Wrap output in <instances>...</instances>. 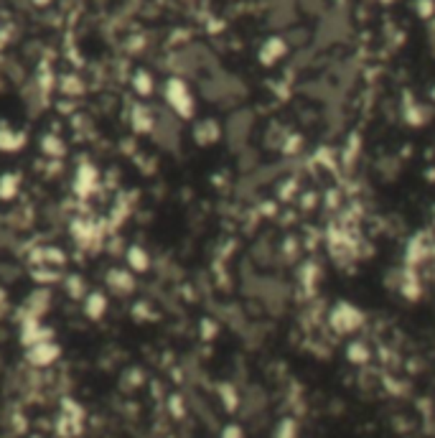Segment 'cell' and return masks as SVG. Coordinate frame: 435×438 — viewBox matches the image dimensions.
<instances>
[{"label":"cell","instance_id":"cell-19","mask_svg":"<svg viewBox=\"0 0 435 438\" xmlns=\"http://www.w3.org/2000/svg\"><path fill=\"white\" fill-rule=\"evenodd\" d=\"M31 278L36 280L38 286H51V283H56V280L61 278V270L46 268V265H36V268H31Z\"/></svg>","mask_w":435,"mask_h":438},{"label":"cell","instance_id":"cell-20","mask_svg":"<svg viewBox=\"0 0 435 438\" xmlns=\"http://www.w3.org/2000/svg\"><path fill=\"white\" fill-rule=\"evenodd\" d=\"M13 230L11 227L6 225V222H0V250H8V247H13Z\"/></svg>","mask_w":435,"mask_h":438},{"label":"cell","instance_id":"cell-2","mask_svg":"<svg viewBox=\"0 0 435 438\" xmlns=\"http://www.w3.org/2000/svg\"><path fill=\"white\" fill-rule=\"evenodd\" d=\"M362 324H364V314L357 306L341 301V304H336L331 309V326L336 328L338 334H351V331H357Z\"/></svg>","mask_w":435,"mask_h":438},{"label":"cell","instance_id":"cell-3","mask_svg":"<svg viewBox=\"0 0 435 438\" xmlns=\"http://www.w3.org/2000/svg\"><path fill=\"white\" fill-rule=\"evenodd\" d=\"M48 309H51V291L46 286H38L36 291L28 293V299L21 309V319H38L41 321Z\"/></svg>","mask_w":435,"mask_h":438},{"label":"cell","instance_id":"cell-7","mask_svg":"<svg viewBox=\"0 0 435 438\" xmlns=\"http://www.w3.org/2000/svg\"><path fill=\"white\" fill-rule=\"evenodd\" d=\"M104 283H107V288L115 293V296H130V293L135 291V286H138L133 273L125 268H109L107 275H104Z\"/></svg>","mask_w":435,"mask_h":438},{"label":"cell","instance_id":"cell-23","mask_svg":"<svg viewBox=\"0 0 435 438\" xmlns=\"http://www.w3.org/2000/svg\"><path fill=\"white\" fill-rule=\"evenodd\" d=\"M415 6H417V13H420L423 18H428V16H433V13H435L433 0H417Z\"/></svg>","mask_w":435,"mask_h":438},{"label":"cell","instance_id":"cell-9","mask_svg":"<svg viewBox=\"0 0 435 438\" xmlns=\"http://www.w3.org/2000/svg\"><path fill=\"white\" fill-rule=\"evenodd\" d=\"M107 309H109L107 296L100 291H90L85 296V301H82V311H85V316L90 319V321H102Z\"/></svg>","mask_w":435,"mask_h":438},{"label":"cell","instance_id":"cell-8","mask_svg":"<svg viewBox=\"0 0 435 438\" xmlns=\"http://www.w3.org/2000/svg\"><path fill=\"white\" fill-rule=\"evenodd\" d=\"M156 112H153L148 105H133V110H130V128H133V133H140V135H148L153 133V128H156Z\"/></svg>","mask_w":435,"mask_h":438},{"label":"cell","instance_id":"cell-25","mask_svg":"<svg viewBox=\"0 0 435 438\" xmlns=\"http://www.w3.org/2000/svg\"><path fill=\"white\" fill-rule=\"evenodd\" d=\"M222 438H242V431L237 426H227L222 433Z\"/></svg>","mask_w":435,"mask_h":438},{"label":"cell","instance_id":"cell-27","mask_svg":"<svg viewBox=\"0 0 435 438\" xmlns=\"http://www.w3.org/2000/svg\"><path fill=\"white\" fill-rule=\"evenodd\" d=\"M382 3H387V0H382Z\"/></svg>","mask_w":435,"mask_h":438},{"label":"cell","instance_id":"cell-21","mask_svg":"<svg viewBox=\"0 0 435 438\" xmlns=\"http://www.w3.org/2000/svg\"><path fill=\"white\" fill-rule=\"evenodd\" d=\"M143 383V372L140 370H127L125 372V388H138V385Z\"/></svg>","mask_w":435,"mask_h":438},{"label":"cell","instance_id":"cell-12","mask_svg":"<svg viewBox=\"0 0 435 438\" xmlns=\"http://www.w3.org/2000/svg\"><path fill=\"white\" fill-rule=\"evenodd\" d=\"M285 51H288V46H285L283 38L272 36V38H267V41L262 43V49H260V61H262V64H265V67H272V64H278V61L283 59Z\"/></svg>","mask_w":435,"mask_h":438},{"label":"cell","instance_id":"cell-17","mask_svg":"<svg viewBox=\"0 0 435 438\" xmlns=\"http://www.w3.org/2000/svg\"><path fill=\"white\" fill-rule=\"evenodd\" d=\"M56 87H59V92L64 97H79V95L85 92V82L79 80L77 74H64V77L56 82Z\"/></svg>","mask_w":435,"mask_h":438},{"label":"cell","instance_id":"cell-6","mask_svg":"<svg viewBox=\"0 0 435 438\" xmlns=\"http://www.w3.org/2000/svg\"><path fill=\"white\" fill-rule=\"evenodd\" d=\"M97 189H100V171L85 161V164L77 169V178H74V194H77L79 199H90Z\"/></svg>","mask_w":435,"mask_h":438},{"label":"cell","instance_id":"cell-13","mask_svg":"<svg viewBox=\"0 0 435 438\" xmlns=\"http://www.w3.org/2000/svg\"><path fill=\"white\" fill-rule=\"evenodd\" d=\"M38 148H41V153L48 161H59L67 156V146H64V140H61L59 135H41Z\"/></svg>","mask_w":435,"mask_h":438},{"label":"cell","instance_id":"cell-1","mask_svg":"<svg viewBox=\"0 0 435 438\" xmlns=\"http://www.w3.org/2000/svg\"><path fill=\"white\" fill-rule=\"evenodd\" d=\"M163 97H166V105L171 107V112H173L176 117H181V120H191L193 112H196L193 95L181 77H171V80H166Z\"/></svg>","mask_w":435,"mask_h":438},{"label":"cell","instance_id":"cell-5","mask_svg":"<svg viewBox=\"0 0 435 438\" xmlns=\"http://www.w3.org/2000/svg\"><path fill=\"white\" fill-rule=\"evenodd\" d=\"M59 357H61V347L54 339L38 341L33 347H26V359L33 367H51Z\"/></svg>","mask_w":435,"mask_h":438},{"label":"cell","instance_id":"cell-26","mask_svg":"<svg viewBox=\"0 0 435 438\" xmlns=\"http://www.w3.org/2000/svg\"><path fill=\"white\" fill-rule=\"evenodd\" d=\"M33 3H36V6H48L51 0H33Z\"/></svg>","mask_w":435,"mask_h":438},{"label":"cell","instance_id":"cell-10","mask_svg":"<svg viewBox=\"0 0 435 438\" xmlns=\"http://www.w3.org/2000/svg\"><path fill=\"white\" fill-rule=\"evenodd\" d=\"M26 143H28V135H26L23 130L8 128V125H3V128H0V151H3V153H18V151H23Z\"/></svg>","mask_w":435,"mask_h":438},{"label":"cell","instance_id":"cell-16","mask_svg":"<svg viewBox=\"0 0 435 438\" xmlns=\"http://www.w3.org/2000/svg\"><path fill=\"white\" fill-rule=\"evenodd\" d=\"M133 90H135V95H140V97H151L153 90H156L153 74L145 72V69H138V72L133 74Z\"/></svg>","mask_w":435,"mask_h":438},{"label":"cell","instance_id":"cell-14","mask_svg":"<svg viewBox=\"0 0 435 438\" xmlns=\"http://www.w3.org/2000/svg\"><path fill=\"white\" fill-rule=\"evenodd\" d=\"M125 260H127V268L135 270V273H145V270L151 268V255H148V250L140 247V245H130V247H127Z\"/></svg>","mask_w":435,"mask_h":438},{"label":"cell","instance_id":"cell-15","mask_svg":"<svg viewBox=\"0 0 435 438\" xmlns=\"http://www.w3.org/2000/svg\"><path fill=\"white\" fill-rule=\"evenodd\" d=\"M21 191V173H3L0 176V201H13Z\"/></svg>","mask_w":435,"mask_h":438},{"label":"cell","instance_id":"cell-11","mask_svg":"<svg viewBox=\"0 0 435 438\" xmlns=\"http://www.w3.org/2000/svg\"><path fill=\"white\" fill-rule=\"evenodd\" d=\"M193 138L199 146H212L222 138V128H219V122L212 120V117H206V120L196 122V128H193Z\"/></svg>","mask_w":435,"mask_h":438},{"label":"cell","instance_id":"cell-4","mask_svg":"<svg viewBox=\"0 0 435 438\" xmlns=\"http://www.w3.org/2000/svg\"><path fill=\"white\" fill-rule=\"evenodd\" d=\"M69 232H72V237L77 245H82V247H97V245L102 242V232H100V227L92 222V219L87 217H77L72 222V227H69Z\"/></svg>","mask_w":435,"mask_h":438},{"label":"cell","instance_id":"cell-22","mask_svg":"<svg viewBox=\"0 0 435 438\" xmlns=\"http://www.w3.org/2000/svg\"><path fill=\"white\" fill-rule=\"evenodd\" d=\"M367 349L362 347V344H351L349 347V359H357V362H367Z\"/></svg>","mask_w":435,"mask_h":438},{"label":"cell","instance_id":"cell-24","mask_svg":"<svg viewBox=\"0 0 435 438\" xmlns=\"http://www.w3.org/2000/svg\"><path fill=\"white\" fill-rule=\"evenodd\" d=\"M8 311H11V299H8V291L0 286V319L8 316Z\"/></svg>","mask_w":435,"mask_h":438},{"label":"cell","instance_id":"cell-18","mask_svg":"<svg viewBox=\"0 0 435 438\" xmlns=\"http://www.w3.org/2000/svg\"><path fill=\"white\" fill-rule=\"evenodd\" d=\"M64 291H67V296L72 301H85V296L90 293L82 275H67V278H64Z\"/></svg>","mask_w":435,"mask_h":438}]
</instances>
